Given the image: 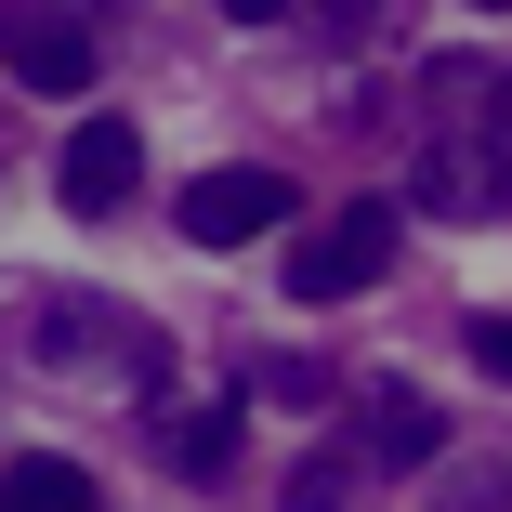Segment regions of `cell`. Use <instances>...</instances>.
<instances>
[{
	"label": "cell",
	"mask_w": 512,
	"mask_h": 512,
	"mask_svg": "<svg viewBox=\"0 0 512 512\" xmlns=\"http://www.w3.org/2000/svg\"><path fill=\"white\" fill-rule=\"evenodd\" d=\"M302 211V184L289 171H263V158H237V171H197L184 197H171V224L197 237V250H250V237H276Z\"/></svg>",
	"instance_id": "2"
},
{
	"label": "cell",
	"mask_w": 512,
	"mask_h": 512,
	"mask_svg": "<svg viewBox=\"0 0 512 512\" xmlns=\"http://www.w3.org/2000/svg\"><path fill=\"white\" fill-rule=\"evenodd\" d=\"M224 14H237V27H263V14H289V0H224Z\"/></svg>",
	"instance_id": "14"
},
{
	"label": "cell",
	"mask_w": 512,
	"mask_h": 512,
	"mask_svg": "<svg viewBox=\"0 0 512 512\" xmlns=\"http://www.w3.org/2000/svg\"><path fill=\"white\" fill-rule=\"evenodd\" d=\"M447 512H512V473H460V499Z\"/></svg>",
	"instance_id": "12"
},
{
	"label": "cell",
	"mask_w": 512,
	"mask_h": 512,
	"mask_svg": "<svg viewBox=\"0 0 512 512\" xmlns=\"http://www.w3.org/2000/svg\"><path fill=\"white\" fill-rule=\"evenodd\" d=\"M355 434H368L381 473H421V460L447 447V407H434V394H407V381H368V394H355Z\"/></svg>",
	"instance_id": "5"
},
{
	"label": "cell",
	"mask_w": 512,
	"mask_h": 512,
	"mask_svg": "<svg viewBox=\"0 0 512 512\" xmlns=\"http://www.w3.org/2000/svg\"><path fill=\"white\" fill-rule=\"evenodd\" d=\"M224 460H237V407H197V421H171V473H184V486H224Z\"/></svg>",
	"instance_id": "8"
},
{
	"label": "cell",
	"mask_w": 512,
	"mask_h": 512,
	"mask_svg": "<svg viewBox=\"0 0 512 512\" xmlns=\"http://www.w3.org/2000/svg\"><path fill=\"white\" fill-rule=\"evenodd\" d=\"M289 512H342V460H302L289 473Z\"/></svg>",
	"instance_id": "10"
},
{
	"label": "cell",
	"mask_w": 512,
	"mask_h": 512,
	"mask_svg": "<svg viewBox=\"0 0 512 512\" xmlns=\"http://www.w3.org/2000/svg\"><path fill=\"white\" fill-rule=\"evenodd\" d=\"M407 197H421V211H499V197H512V171H499L486 145L434 132V145H421V171H407Z\"/></svg>",
	"instance_id": "6"
},
{
	"label": "cell",
	"mask_w": 512,
	"mask_h": 512,
	"mask_svg": "<svg viewBox=\"0 0 512 512\" xmlns=\"http://www.w3.org/2000/svg\"><path fill=\"white\" fill-rule=\"evenodd\" d=\"M473 14H512V0H473Z\"/></svg>",
	"instance_id": "16"
},
{
	"label": "cell",
	"mask_w": 512,
	"mask_h": 512,
	"mask_svg": "<svg viewBox=\"0 0 512 512\" xmlns=\"http://www.w3.org/2000/svg\"><path fill=\"white\" fill-rule=\"evenodd\" d=\"M132 184H145V132H132V119H79V132H66V171H53V197H66L79 224H106Z\"/></svg>",
	"instance_id": "3"
},
{
	"label": "cell",
	"mask_w": 512,
	"mask_h": 512,
	"mask_svg": "<svg viewBox=\"0 0 512 512\" xmlns=\"http://www.w3.org/2000/svg\"><path fill=\"white\" fill-rule=\"evenodd\" d=\"M0 512H92V473H79V460H40V447H27L14 473H0Z\"/></svg>",
	"instance_id": "7"
},
{
	"label": "cell",
	"mask_w": 512,
	"mask_h": 512,
	"mask_svg": "<svg viewBox=\"0 0 512 512\" xmlns=\"http://www.w3.org/2000/svg\"><path fill=\"white\" fill-rule=\"evenodd\" d=\"M316 14H329V27H342V40H355V27H368V14H381V0H316Z\"/></svg>",
	"instance_id": "13"
},
{
	"label": "cell",
	"mask_w": 512,
	"mask_h": 512,
	"mask_svg": "<svg viewBox=\"0 0 512 512\" xmlns=\"http://www.w3.org/2000/svg\"><path fill=\"white\" fill-rule=\"evenodd\" d=\"M276 276H289V302H355V289H381V276H394V197H355V211H329L316 237H289Z\"/></svg>",
	"instance_id": "1"
},
{
	"label": "cell",
	"mask_w": 512,
	"mask_h": 512,
	"mask_svg": "<svg viewBox=\"0 0 512 512\" xmlns=\"http://www.w3.org/2000/svg\"><path fill=\"white\" fill-rule=\"evenodd\" d=\"M460 342H473V368H486V381H512V316H473Z\"/></svg>",
	"instance_id": "11"
},
{
	"label": "cell",
	"mask_w": 512,
	"mask_h": 512,
	"mask_svg": "<svg viewBox=\"0 0 512 512\" xmlns=\"http://www.w3.org/2000/svg\"><path fill=\"white\" fill-rule=\"evenodd\" d=\"M499 145H512V79H499Z\"/></svg>",
	"instance_id": "15"
},
{
	"label": "cell",
	"mask_w": 512,
	"mask_h": 512,
	"mask_svg": "<svg viewBox=\"0 0 512 512\" xmlns=\"http://www.w3.org/2000/svg\"><path fill=\"white\" fill-rule=\"evenodd\" d=\"M263 394H276V407H329V394H342V381H329V368H316V355H276V368H263Z\"/></svg>",
	"instance_id": "9"
},
{
	"label": "cell",
	"mask_w": 512,
	"mask_h": 512,
	"mask_svg": "<svg viewBox=\"0 0 512 512\" xmlns=\"http://www.w3.org/2000/svg\"><path fill=\"white\" fill-rule=\"evenodd\" d=\"M0 66H14L27 92H92V40H79L66 14H40V0L0 14Z\"/></svg>",
	"instance_id": "4"
}]
</instances>
